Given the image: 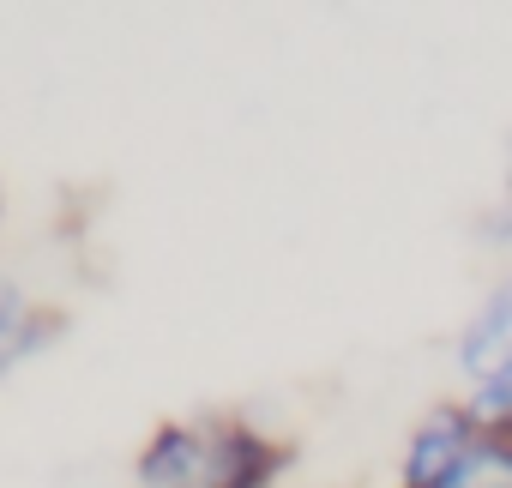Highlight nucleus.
I'll use <instances>...</instances> for the list:
<instances>
[{
    "mask_svg": "<svg viewBox=\"0 0 512 488\" xmlns=\"http://www.w3.org/2000/svg\"><path fill=\"white\" fill-rule=\"evenodd\" d=\"M482 446L476 416L464 410V398H440L416 416L404 458H398V488H458L470 452Z\"/></svg>",
    "mask_w": 512,
    "mask_h": 488,
    "instance_id": "obj_1",
    "label": "nucleus"
},
{
    "mask_svg": "<svg viewBox=\"0 0 512 488\" xmlns=\"http://www.w3.org/2000/svg\"><path fill=\"white\" fill-rule=\"evenodd\" d=\"M452 368L470 386H512V278H500L452 338Z\"/></svg>",
    "mask_w": 512,
    "mask_h": 488,
    "instance_id": "obj_2",
    "label": "nucleus"
},
{
    "mask_svg": "<svg viewBox=\"0 0 512 488\" xmlns=\"http://www.w3.org/2000/svg\"><path fill=\"white\" fill-rule=\"evenodd\" d=\"M205 434H211L205 488H278V476L290 470V446H278L241 416H211Z\"/></svg>",
    "mask_w": 512,
    "mask_h": 488,
    "instance_id": "obj_3",
    "label": "nucleus"
},
{
    "mask_svg": "<svg viewBox=\"0 0 512 488\" xmlns=\"http://www.w3.org/2000/svg\"><path fill=\"white\" fill-rule=\"evenodd\" d=\"M139 488H205L211 470V434L205 422H163L139 446Z\"/></svg>",
    "mask_w": 512,
    "mask_h": 488,
    "instance_id": "obj_4",
    "label": "nucleus"
},
{
    "mask_svg": "<svg viewBox=\"0 0 512 488\" xmlns=\"http://www.w3.org/2000/svg\"><path fill=\"white\" fill-rule=\"evenodd\" d=\"M55 332H61L55 308H37L7 272H0V374H13L19 362H31Z\"/></svg>",
    "mask_w": 512,
    "mask_h": 488,
    "instance_id": "obj_5",
    "label": "nucleus"
},
{
    "mask_svg": "<svg viewBox=\"0 0 512 488\" xmlns=\"http://www.w3.org/2000/svg\"><path fill=\"white\" fill-rule=\"evenodd\" d=\"M458 488H512V440L506 434H482V446L470 452Z\"/></svg>",
    "mask_w": 512,
    "mask_h": 488,
    "instance_id": "obj_6",
    "label": "nucleus"
},
{
    "mask_svg": "<svg viewBox=\"0 0 512 488\" xmlns=\"http://www.w3.org/2000/svg\"><path fill=\"white\" fill-rule=\"evenodd\" d=\"M500 181H506V205H512V133H506V169H500Z\"/></svg>",
    "mask_w": 512,
    "mask_h": 488,
    "instance_id": "obj_7",
    "label": "nucleus"
},
{
    "mask_svg": "<svg viewBox=\"0 0 512 488\" xmlns=\"http://www.w3.org/2000/svg\"><path fill=\"white\" fill-rule=\"evenodd\" d=\"M0 217H7V205H0Z\"/></svg>",
    "mask_w": 512,
    "mask_h": 488,
    "instance_id": "obj_8",
    "label": "nucleus"
}]
</instances>
